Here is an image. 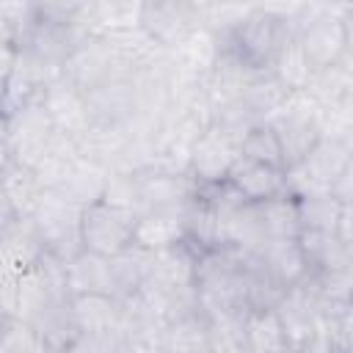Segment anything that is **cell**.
<instances>
[{
	"mask_svg": "<svg viewBox=\"0 0 353 353\" xmlns=\"http://www.w3.org/2000/svg\"><path fill=\"white\" fill-rule=\"evenodd\" d=\"M215 44L232 52L251 72H273L281 47L292 39V14L273 8H254L234 22L212 28Z\"/></svg>",
	"mask_w": 353,
	"mask_h": 353,
	"instance_id": "cell-1",
	"label": "cell"
},
{
	"mask_svg": "<svg viewBox=\"0 0 353 353\" xmlns=\"http://www.w3.org/2000/svg\"><path fill=\"white\" fill-rule=\"evenodd\" d=\"M135 77V74H132ZM132 77H110L85 91L88 127L124 130L132 135L141 116V97Z\"/></svg>",
	"mask_w": 353,
	"mask_h": 353,
	"instance_id": "cell-2",
	"label": "cell"
},
{
	"mask_svg": "<svg viewBox=\"0 0 353 353\" xmlns=\"http://www.w3.org/2000/svg\"><path fill=\"white\" fill-rule=\"evenodd\" d=\"M36 234L44 245V254L69 262L72 256H77L83 251V240H80V221H83V210L47 193L39 204V210L30 215Z\"/></svg>",
	"mask_w": 353,
	"mask_h": 353,
	"instance_id": "cell-3",
	"label": "cell"
},
{
	"mask_svg": "<svg viewBox=\"0 0 353 353\" xmlns=\"http://www.w3.org/2000/svg\"><path fill=\"white\" fill-rule=\"evenodd\" d=\"M135 221L138 215L108 204V201H97L91 207L83 210V221H80V240H83V251L99 254V256H116L124 248L132 245V234H135Z\"/></svg>",
	"mask_w": 353,
	"mask_h": 353,
	"instance_id": "cell-4",
	"label": "cell"
},
{
	"mask_svg": "<svg viewBox=\"0 0 353 353\" xmlns=\"http://www.w3.org/2000/svg\"><path fill=\"white\" fill-rule=\"evenodd\" d=\"M3 135L14 152V160L28 168H36L44 160V154L50 152L58 130L50 121L44 105L36 102V105L22 108V110L11 113L8 119H3Z\"/></svg>",
	"mask_w": 353,
	"mask_h": 353,
	"instance_id": "cell-5",
	"label": "cell"
},
{
	"mask_svg": "<svg viewBox=\"0 0 353 353\" xmlns=\"http://www.w3.org/2000/svg\"><path fill=\"white\" fill-rule=\"evenodd\" d=\"M138 185V215L149 210H182L199 190L188 171L141 168L135 171Z\"/></svg>",
	"mask_w": 353,
	"mask_h": 353,
	"instance_id": "cell-6",
	"label": "cell"
},
{
	"mask_svg": "<svg viewBox=\"0 0 353 353\" xmlns=\"http://www.w3.org/2000/svg\"><path fill=\"white\" fill-rule=\"evenodd\" d=\"M240 157V149L234 141H229L221 130L212 124L204 127L188 152V174L196 179V185H218L226 179L229 168Z\"/></svg>",
	"mask_w": 353,
	"mask_h": 353,
	"instance_id": "cell-7",
	"label": "cell"
},
{
	"mask_svg": "<svg viewBox=\"0 0 353 353\" xmlns=\"http://www.w3.org/2000/svg\"><path fill=\"white\" fill-rule=\"evenodd\" d=\"M196 14H201V8L190 3H141L138 25L154 44H160L163 50H174L196 28H204L196 22Z\"/></svg>",
	"mask_w": 353,
	"mask_h": 353,
	"instance_id": "cell-8",
	"label": "cell"
},
{
	"mask_svg": "<svg viewBox=\"0 0 353 353\" xmlns=\"http://www.w3.org/2000/svg\"><path fill=\"white\" fill-rule=\"evenodd\" d=\"M41 105L50 116V121L55 124L58 132L77 138L85 127H88V113H85V94L80 88H74L66 77H52L44 88Z\"/></svg>",
	"mask_w": 353,
	"mask_h": 353,
	"instance_id": "cell-9",
	"label": "cell"
},
{
	"mask_svg": "<svg viewBox=\"0 0 353 353\" xmlns=\"http://www.w3.org/2000/svg\"><path fill=\"white\" fill-rule=\"evenodd\" d=\"M108 174H110L108 168H102V165H97V163H91V160L77 157V160L58 176V182H55L47 193H52V196H58V199H63V201H69V204L85 210V207L102 201L105 188H108Z\"/></svg>",
	"mask_w": 353,
	"mask_h": 353,
	"instance_id": "cell-10",
	"label": "cell"
},
{
	"mask_svg": "<svg viewBox=\"0 0 353 353\" xmlns=\"http://www.w3.org/2000/svg\"><path fill=\"white\" fill-rule=\"evenodd\" d=\"M41 254L44 245L30 218H14L8 226L0 229V270L22 276L41 259Z\"/></svg>",
	"mask_w": 353,
	"mask_h": 353,
	"instance_id": "cell-11",
	"label": "cell"
},
{
	"mask_svg": "<svg viewBox=\"0 0 353 353\" xmlns=\"http://www.w3.org/2000/svg\"><path fill=\"white\" fill-rule=\"evenodd\" d=\"M259 256L265 273L281 287L290 290L295 284H301L309 276V265L306 256L301 251L298 237H287V240H265L256 251H251Z\"/></svg>",
	"mask_w": 353,
	"mask_h": 353,
	"instance_id": "cell-12",
	"label": "cell"
},
{
	"mask_svg": "<svg viewBox=\"0 0 353 353\" xmlns=\"http://www.w3.org/2000/svg\"><path fill=\"white\" fill-rule=\"evenodd\" d=\"M223 182H229L248 204H259V201H268V199L287 193L284 190V171L245 160V157L234 160V165L229 168Z\"/></svg>",
	"mask_w": 353,
	"mask_h": 353,
	"instance_id": "cell-13",
	"label": "cell"
},
{
	"mask_svg": "<svg viewBox=\"0 0 353 353\" xmlns=\"http://www.w3.org/2000/svg\"><path fill=\"white\" fill-rule=\"evenodd\" d=\"M63 268H66L69 295H113V276L108 256L80 251L77 256L63 262Z\"/></svg>",
	"mask_w": 353,
	"mask_h": 353,
	"instance_id": "cell-14",
	"label": "cell"
},
{
	"mask_svg": "<svg viewBox=\"0 0 353 353\" xmlns=\"http://www.w3.org/2000/svg\"><path fill=\"white\" fill-rule=\"evenodd\" d=\"M132 243L143 251H163L182 243V210H149L135 221Z\"/></svg>",
	"mask_w": 353,
	"mask_h": 353,
	"instance_id": "cell-15",
	"label": "cell"
},
{
	"mask_svg": "<svg viewBox=\"0 0 353 353\" xmlns=\"http://www.w3.org/2000/svg\"><path fill=\"white\" fill-rule=\"evenodd\" d=\"M298 243L306 256L309 273H331L350 268V245L342 243L336 232H301Z\"/></svg>",
	"mask_w": 353,
	"mask_h": 353,
	"instance_id": "cell-16",
	"label": "cell"
},
{
	"mask_svg": "<svg viewBox=\"0 0 353 353\" xmlns=\"http://www.w3.org/2000/svg\"><path fill=\"white\" fill-rule=\"evenodd\" d=\"M157 353H210L204 314L196 309L190 314H182V317L165 323V328L157 339Z\"/></svg>",
	"mask_w": 353,
	"mask_h": 353,
	"instance_id": "cell-17",
	"label": "cell"
},
{
	"mask_svg": "<svg viewBox=\"0 0 353 353\" xmlns=\"http://www.w3.org/2000/svg\"><path fill=\"white\" fill-rule=\"evenodd\" d=\"M243 336L248 353H290L276 309H248L243 314Z\"/></svg>",
	"mask_w": 353,
	"mask_h": 353,
	"instance_id": "cell-18",
	"label": "cell"
},
{
	"mask_svg": "<svg viewBox=\"0 0 353 353\" xmlns=\"http://www.w3.org/2000/svg\"><path fill=\"white\" fill-rule=\"evenodd\" d=\"M152 251H143L141 245H130L124 248L121 254L110 256V276H113V298L116 301H124L130 295H135L146 279H149V270H152Z\"/></svg>",
	"mask_w": 353,
	"mask_h": 353,
	"instance_id": "cell-19",
	"label": "cell"
},
{
	"mask_svg": "<svg viewBox=\"0 0 353 353\" xmlns=\"http://www.w3.org/2000/svg\"><path fill=\"white\" fill-rule=\"evenodd\" d=\"M0 190L6 193V199H8V204H11L17 218H30L39 210L41 199L47 196V190H44L41 179L36 176V171L22 165V163H14L6 171V176L0 179Z\"/></svg>",
	"mask_w": 353,
	"mask_h": 353,
	"instance_id": "cell-20",
	"label": "cell"
},
{
	"mask_svg": "<svg viewBox=\"0 0 353 353\" xmlns=\"http://www.w3.org/2000/svg\"><path fill=\"white\" fill-rule=\"evenodd\" d=\"M72 314L80 334L121 328V303L113 295H72Z\"/></svg>",
	"mask_w": 353,
	"mask_h": 353,
	"instance_id": "cell-21",
	"label": "cell"
},
{
	"mask_svg": "<svg viewBox=\"0 0 353 353\" xmlns=\"http://www.w3.org/2000/svg\"><path fill=\"white\" fill-rule=\"evenodd\" d=\"M254 210H256L259 232H262L265 240H287V237H298L301 234L298 204H295L292 196L281 193L276 199L254 204Z\"/></svg>",
	"mask_w": 353,
	"mask_h": 353,
	"instance_id": "cell-22",
	"label": "cell"
},
{
	"mask_svg": "<svg viewBox=\"0 0 353 353\" xmlns=\"http://www.w3.org/2000/svg\"><path fill=\"white\" fill-rule=\"evenodd\" d=\"M295 204H298L301 232H336V226H339V221L347 210L345 204H339L328 193L295 199Z\"/></svg>",
	"mask_w": 353,
	"mask_h": 353,
	"instance_id": "cell-23",
	"label": "cell"
},
{
	"mask_svg": "<svg viewBox=\"0 0 353 353\" xmlns=\"http://www.w3.org/2000/svg\"><path fill=\"white\" fill-rule=\"evenodd\" d=\"M273 77H276L290 94H303V91L309 88L314 72H312V66H309L303 50L298 47L295 36L281 47V52H279V58H276V63H273Z\"/></svg>",
	"mask_w": 353,
	"mask_h": 353,
	"instance_id": "cell-24",
	"label": "cell"
},
{
	"mask_svg": "<svg viewBox=\"0 0 353 353\" xmlns=\"http://www.w3.org/2000/svg\"><path fill=\"white\" fill-rule=\"evenodd\" d=\"M240 157L284 171L281 146H279V138H276V132H273V127H270L268 121L254 124V127L243 135V141H240Z\"/></svg>",
	"mask_w": 353,
	"mask_h": 353,
	"instance_id": "cell-25",
	"label": "cell"
},
{
	"mask_svg": "<svg viewBox=\"0 0 353 353\" xmlns=\"http://www.w3.org/2000/svg\"><path fill=\"white\" fill-rule=\"evenodd\" d=\"M210 353H248L243 336V314H204Z\"/></svg>",
	"mask_w": 353,
	"mask_h": 353,
	"instance_id": "cell-26",
	"label": "cell"
},
{
	"mask_svg": "<svg viewBox=\"0 0 353 353\" xmlns=\"http://www.w3.org/2000/svg\"><path fill=\"white\" fill-rule=\"evenodd\" d=\"M0 353H52L19 317H0Z\"/></svg>",
	"mask_w": 353,
	"mask_h": 353,
	"instance_id": "cell-27",
	"label": "cell"
},
{
	"mask_svg": "<svg viewBox=\"0 0 353 353\" xmlns=\"http://www.w3.org/2000/svg\"><path fill=\"white\" fill-rule=\"evenodd\" d=\"M135 342L121 331H94V334H80L66 353H135Z\"/></svg>",
	"mask_w": 353,
	"mask_h": 353,
	"instance_id": "cell-28",
	"label": "cell"
},
{
	"mask_svg": "<svg viewBox=\"0 0 353 353\" xmlns=\"http://www.w3.org/2000/svg\"><path fill=\"white\" fill-rule=\"evenodd\" d=\"M19 301V276L0 270V317H17Z\"/></svg>",
	"mask_w": 353,
	"mask_h": 353,
	"instance_id": "cell-29",
	"label": "cell"
},
{
	"mask_svg": "<svg viewBox=\"0 0 353 353\" xmlns=\"http://www.w3.org/2000/svg\"><path fill=\"white\" fill-rule=\"evenodd\" d=\"M14 163H17V160H14V152H11L8 141H6V135L0 132V179L6 176V171H8Z\"/></svg>",
	"mask_w": 353,
	"mask_h": 353,
	"instance_id": "cell-30",
	"label": "cell"
},
{
	"mask_svg": "<svg viewBox=\"0 0 353 353\" xmlns=\"http://www.w3.org/2000/svg\"><path fill=\"white\" fill-rule=\"evenodd\" d=\"M14 218H17V215H14V210H11L8 199H6V193L0 190V229H3V226H8Z\"/></svg>",
	"mask_w": 353,
	"mask_h": 353,
	"instance_id": "cell-31",
	"label": "cell"
},
{
	"mask_svg": "<svg viewBox=\"0 0 353 353\" xmlns=\"http://www.w3.org/2000/svg\"><path fill=\"white\" fill-rule=\"evenodd\" d=\"M0 132H3V119H0Z\"/></svg>",
	"mask_w": 353,
	"mask_h": 353,
	"instance_id": "cell-32",
	"label": "cell"
},
{
	"mask_svg": "<svg viewBox=\"0 0 353 353\" xmlns=\"http://www.w3.org/2000/svg\"><path fill=\"white\" fill-rule=\"evenodd\" d=\"M0 99H3V85H0Z\"/></svg>",
	"mask_w": 353,
	"mask_h": 353,
	"instance_id": "cell-33",
	"label": "cell"
}]
</instances>
